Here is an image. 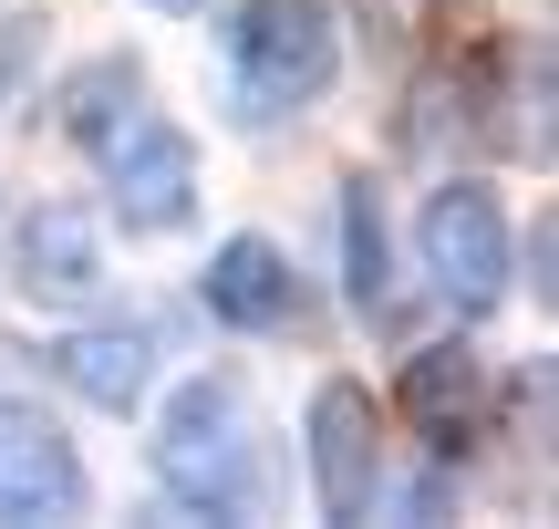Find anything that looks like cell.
<instances>
[{"instance_id": "8992f818", "label": "cell", "mask_w": 559, "mask_h": 529, "mask_svg": "<svg viewBox=\"0 0 559 529\" xmlns=\"http://www.w3.org/2000/svg\"><path fill=\"white\" fill-rule=\"evenodd\" d=\"M83 509V457L41 405L0 385V519H73Z\"/></svg>"}, {"instance_id": "4fadbf2b", "label": "cell", "mask_w": 559, "mask_h": 529, "mask_svg": "<svg viewBox=\"0 0 559 529\" xmlns=\"http://www.w3.org/2000/svg\"><path fill=\"white\" fill-rule=\"evenodd\" d=\"M21 52H32V32H21V21H11V32H0V94H11V73H21Z\"/></svg>"}, {"instance_id": "277c9868", "label": "cell", "mask_w": 559, "mask_h": 529, "mask_svg": "<svg viewBox=\"0 0 559 529\" xmlns=\"http://www.w3.org/2000/svg\"><path fill=\"white\" fill-rule=\"evenodd\" d=\"M415 249H425V270H436V291L456 311H487L508 291V208H498V187H436L425 219H415Z\"/></svg>"}, {"instance_id": "ba28073f", "label": "cell", "mask_w": 559, "mask_h": 529, "mask_svg": "<svg viewBox=\"0 0 559 529\" xmlns=\"http://www.w3.org/2000/svg\"><path fill=\"white\" fill-rule=\"evenodd\" d=\"M207 302H218V322L270 332V322L300 311V281H290V260H280L270 239H228L218 260H207Z\"/></svg>"}, {"instance_id": "52a82bcc", "label": "cell", "mask_w": 559, "mask_h": 529, "mask_svg": "<svg viewBox=\"0 0 559 529\" xmlns=\"http://www.w3.org/2000/svg\"><path fill=\"white\" fill-rule=\"evenodd\" d=\"M404 426H415L425 447L466 457L487 436V364L466 343H425L415 364H404Z\"/></svg>"}, {"instance_id": "3957f363", "label": "cell", "mask_w": 559, "mask_h": 529, "mask_svg": "<svg viewBox=\"0 0 559 529\" xmlns=\"http://www.w3.org/2000/svg\"><path fill=\"white\" fill-rule=\"evenodd\" d=\"M332 21L311 11V0H239V21H228V73H239V94L260 104V115H290V104H311L321 83H332Z\"/></svg>"}, {"instance_id": "9c48e42d", "label": "cell", "mask_w": 559, "mask_h": 529, "mask_svg": "<svg viewBox=\"0 0 559 529\" xmlns=\"http://www.w3.org/2000/svg\"><path fill=\"white\" fill-rule=\"evenodd\" d=\"M52 364H62V385L94 395V405H135L145 374H156V332L145 322H94V332H73Z\"/></svg>"}, {"instance_id": "7a4b0ae2", "label": "cell", "mask_w": 559, "mask_h": 529, "mask_svg": "<svg viewBox=\"0 0 559 529\" xmlns=\"http://www.w3.org/2000/svg\"><path fill=\"white\" fill-rule=\"evenodd\" d=\"M104 187H115V219L124 228H187L198 219V145H187L177 115H156V104H135V115L104 125Z\"/></svg>"}, {"instance_id": "5b68a950", "label": "cell", "mask_w": 559, "mask_h": 529, "mask_svg": "<svg viewBox=\"0 0 559 529\" xmlns=\"http://www.w3.org/2000/svg\"><path fill=\"white\" fill-rule=\"evenodd\" d=\"M311 478H321V519H362L383 489V405L353 374L311 395Z\"/></svg>"}, {"instance_id": "30bf717a", "label": "cell", "mask_w": 559, "mask_h": 529, "mask_svg": "<svg viewBox=\"0 0 559 529\" xmlns=\"http://www.w3.org/2000/svg\"><path fill=\"white\" fill-rule=\"evenodd\" d=\"M342 291H353L362 322H394V249H383L373 177H342Z\"/></svg>"}, {"instance_id": "7c38bea8", "label": "cell", "mask_w": 559, "mask_h": 529, "mask_svg": "<svg viewBox=\"0 0 559 529\" xmlns=\"http://www.w3.org/2000/svg\"><path fill=\"white\" fill-rule=\"evenodd\" d=\"M124 94H135V62H124V52H104V62H83V83H73V94H62V125H73V136L94 145L104 125L124 115Z\"/></svg>"}, {"instance_id": "6da1fadb", "label": "cell", "mask_w": 559, "mask_h": 529, "mask_svg": "<svg viewBox=\"0 0 559 529\" xmlns=\"http://www.w3.org/2000/svg\"><path fill=\"white\" fill-rule=\"evenodd\" d=\"M156 489L177 498V509H198V519H260L270 478H260V447H249L239 385L198 374V385L166 395V415H156Z\"/></svg>"}, {"instance_id": "8fae6325", "label": "cell", "mask_w": 559, "mask_h": 529, "mask_svg": "<svg viewBox=\"0 0 559 529\" xmlns=\"http://www.w3.org/2000/svg\"><path fill=\"white\" fill-rule=\"evenodd\" d=\"M21 281H32L41 302L94 291V228H83L73 208H32V219H21Z\"/></svg>"}, {"instance_id": "5bb4252c", "label": "cell", "mask_w": 559, "mask_h": 529, "mask_svg": "<svg viewBox=\"0 0 559 529\" xmlns=\"http://www.w3.org/2000/svg\"><path fill=\"white\" fill-rule=\"evenodd\" d=\"M145 11H207V0H145Z\"/></svg>"}]
</instances>
